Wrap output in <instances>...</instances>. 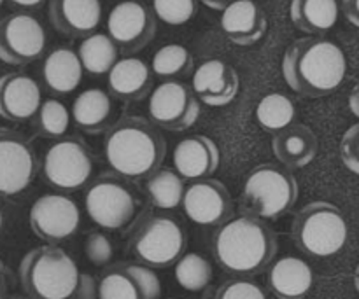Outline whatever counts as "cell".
<instances>
[{"label": "cell", "instance_id": "7", "mask_svg": "<svg viewBox=\"0 0 359 299\" xmlns=\"http://www.w3.org/2000/svg\"><path fill=\"white\" fill-rule=\"evenodd\" d=\"M349 228L342 210L330 202H312L298 210L291 238L298 251L311 258H332L346 247Z\"/></svg>", "mask_w": 359, "mask_h": 299}, {"label": "cell", "instance_id": "2", "mask_svg": "<svg viewBox=\"0 0 359 299\" xmlns=\"http://www.w3.org/2000/svg\"><path fill=\"white\" fill-rule=\"evenodd\" d=\"M346 74V55L339 44L328 39H298L284 53V81L302 97H328L339 90Z\"/></svg>", "mask_w": 359, "mask_h": 299}, {"label": "cell", "instance_id": "4", "mask_svg": "<svg viewBox=\"0 0 359 299\" xmlns=\"http://www.w3.org/2000/svg\"><path fill=\"white\" fill-rule=\"evenodd\" d=\"M188 249V235L181 221L167 214L144 210L130 224L128 251L139 263L168 268Z\"/></svg>", "mask_w": 359, "mask_h": 299}, {"label": "cell", "instance_id": "23", "mask_svg": "<svg viewBox=\"0 0 359 299\" xmlns=\"http://www.w3.org/2000/svg\"><path fill=\"white\" fill-rule=\"evenodd\" d=\"M153 69L142 58H121L107 74L109 93L125 102L142 100L153 90Z\"/></svg>", "mask_w": 359, "mask_h": 299}, {"label": "cell", "instance_id": "30", "mask_svg": "<svg viewBox=\"0 0 359 299\" xmlns=\"http://www.w3.org/2000/svg\"><path fill=\"white\" fill-rule=\"evenodd\" d=\"M174 277L175 282L188 293H202L212 282V265L205 256L184 252L175 263Z\"/></svg>", "mask_w": 359, "mask_h": 299}, {"label": "cell", "instance_id": "47", "mask_svg": "<svg viewBox=\"0 0 359 299\" xmlns=\"http://www.w3.org/2000/svg\"><path fill=\"white\" fill-rule=\"evenodd\" d=\"M2 4H4V0H0V6H2Z\"/></svg>", "mask_w": 359, "mask_h": 299}, {"label": "cell", "instance_id": "13", "mask_svg": "<svg viewBox=\"0 0 359 299\" xmlns=\"http://www.w3.org/2000/svg\"><path fill=\"white\" fill-rule=\"evenodd\" d=\"M28 223L37 238L48 244H60L79 230L81 210L67 195L39 196L28 214Z\"/></svg>", "mask_w": 359, "mask_h": 299}, {"label": "cell", "instance_id": "33", "mask_svg": "<svg viewBox=\"0 0 359 299\" xmlns=\"http://www.w3.org/2000/svg\"><path fill=\"white\" fill-rule=\"evenodd\" d=\"M72 114L65 104L55 98H48L41 104L35 114V132L44 139H62L69 132Z\"/></svg>", "mask_w": 359, "mask_h": 299}, {"label": "cell", "instance_id": "3", "mask_svg": "<svg viewBox=\"0 0 359 299\" xmlns=\"http://www.w3.org/2000/svg\"><path fill=\"white\" fill-rule=\"evenodd\" d=\"M104 156L111 172L126 181H140L161 167L167 156V142L147 119L123 116L107 128Z\"/></svg>", "mask_w": 359, "mask_h": 299}, {"label": "cell", "instance_id": "37", "mask_svg": "<svg viewBox=\"0 0 359 299\" xmlns=\"http://www.w3.org/2000/svg\"><path fill=\"white\" fill-rule=\"evenodd\" d=\"M84 256L93 266H105L111 263L114 256V247L112 242L100 231H93L86 237L84 242Z\"/></svg>", "mask_w": 359, "mask_h": 299}, {"label": "cell", "instance_id": "39", "mask_svg": "<svg viewBox=\"0 0 359 299\" xmlns=\"http://www.w3.org/2000/svg\"><path fill=\"white\" fill-rule=\"evenodd\" d=\"M76 296L81 299H93L98 298V282L88 273H81L79 282H77Z\"/></svg>", "mask_w": 359, "mask_h": 299}, {"label": "cell", "instance_id": "28", "mask_svg": "<svg viewBox=\"0 0 359 299\" xmlns=\"http://www.w3.org/2000/svg\"><path fill=\"white\" fill-rule=\"evenodd\" d=\"M184 189V179L177 170L170 168H158L146 181L149 203L160 210H174L181 207Z\"/></svg>", "mask_w": 359, "mask_h": 299}, {"label": "cell", "instance_id": "35", "mask_svg": "<svg viewBox=\"0 0 359 299\" xmlns=\"http://www.w3.org/2000/svg\"><path fill=\"white\" fill-rule=\"evenodd\" d=\"M216 299H265L266 291L251 277H237L221 284L214 293Z\"/></svg>", "mask_w": 359, "mask_h": 299}, {"label": "cell", "instance_id": "22", "mask_svg": "<svg viewBox=\"0 0 359 299\" xmlns=\"http://www.w3.org/2000/svg\"><path fill=\"white\" fill-rule=\"evenodd\" d=\"M314 273L311 265L300 258L284 256L266 268V287L280 299H298L311 293Z\"/></svg>", "mask_w": 359, "mask_h": 299}, {"label": "cell", "instance_id": "6", "mask_svg": "<svg viewBox=\"0 0 359 299\" xmlns=\"http://www.w3.org/2000/svg\"><path fill=\"white\" fill-rule=\"evenodd\" d=\"M300 188L291 168L265 163L252 168L241 195V212L273 221L290 212L297 203Z\"/></svg>", "mask_w": 359, "mask_h": 299}, {"label": "cell", "instance_id": "26", "mask_svg": "<svg viewBox=\"0 0 359 299\" xmlns=\"http://www.w3.org/2000/svg\"><path fill=\"white\" fill-rule=\"evenodd\" d=\"M290 18L307 34H325L339 20L337 0H291Z\"/></svg>", "mask_w": 359, "mask_h": 299}, {"label": "cell", "instance_id": "29", "mask_svg": "<svg viewBox=\"0 0 359 299\" xmlns=\"http://www.w3.org/2000/svg\"><path fill=\"white\" fill-rule=\"evenodd\" d=\"M294 118H297L294 102L284 93L265 95L256 107V119L265 132H279L293 125Z\"/></svg>", "mask_w": 359, "mask_h": 299}, {"label": "cell", "instance_id": "8", "mask_svg": "<svg viewBox=\"0 0 359 299\" xmlns=\"http://www.w3.org/2000/svg\"><path fill=\"white\" fill-rule=\"evenodd\" d=\"M139 196L135 189L118 174H102L84 195V209L91 223L100 230L121 231L139 216Z\"/></svg>", "mask_w": 359, "mask_h": 299}, {"label": "cell", "instance_id": "41", "mask_svg": "<svg viewBox=\"0 0 359 299\" xmlns=\"http://www.w3.org/2000/svg\"><path fill=\"white\" fill-rule=\"evenodd\" d=\"M7 289H9V270L0 259V298L6 296Z\"/></svg>", "mask_w": 359, "mask_h": 299}, {"label": "cell", "instance_id": "25", "mask_svg": "<svg viewBox=\"0 0 359 299\" xmlns=\"http://www.w3.org/2000/svg\"><path fill=\"white\" fill-rule=\"evenodd\" d=\"M84 67L77 51L70 48H56L48 55L42 65V79L46 88L55 95H69L81 84Z\"/></svg>", "mask_w": 359, "mask_h": 299}, {"label": "cell", "instance_id": "27", "mask_svg": "<svg viewBox=\"0 0 359 299\" xmlns=\"http://www.w3.org/2000/svg\"><path fill=\"white\" fill-rule=\"evenodd\" d=\"M119 48L112 41L109 34H90L83 37L77 46V55L84 70L91 76H104L109 74L116 62H118Z\"/></svg>", "mask_w": 359, "mask_h": 299}, {"label": "cell", "instance_id": "10", "mask_svg": "<svg viewBox=\"0 0 359 299\" xmlns=\"http://www.w3.org/2000/svg\"><path fill=\"white\" fill-rule=\"evenodd\" d=\"M147 111L154 125L170 132H182L198 119L200 102L191 86L177 79H167L151 91Z\"/></svg>", "mask_w": 359, "mask_h": 299}, {"label": "cell", "instance_id": "17", "mask_svg": "<svg viewBox=\"0 0 359 299\" xmlns=\"http://www.w3.org/2000/svg\"><path fill=\"white\" fill-rule=\"evenodd\" d=\"M41 104V88L30 76L14 72L0 76V118L25 123L35 118Z\"/></svg>", "mask_w": 359, "mask_h": 299}, {"label": "cell", "instance_id": "46", "mask_svg": "<svg viewBox=\"0 0 359 299\" xmlns=\"http://www.w3.org/2000/svg\"><path fill=\"white\" fill-rule=\"evenodd\" d=\"M2 226H4V214H2V209H0V231H2Z\"/></svg>", "mask_w": 359, "mask_h": 299}, {"label": "cell", "instance_id": "45", "mask_svg": "<svg viewBox=\"0 0 359 299\" xmlns=\"http://www.w3.org/2000/svg\"><path fill=\"white\" fill-rule=\"evenodd\" d=\"M354 287H356V291L359 293V265L354 270Z\"/></svg>", "mask_w": 359, "mask_h": 299}, {"label": "cell", "instance_id": "24", "mask_svg": "<svg viewBox=\"0 0 359 299\" xmlns=\"http://www.w3.org/2000/svg\"><path fill=\"white\" fill-rule=\"evenodd\" d=\"M70 114L77 128L84 133L107 132L114 116L111 95L100 88H88L72 102Z\"/></svg>", "mask_w": 359, "mask_h": 299}, {"label": "cell", "instance_id": "42", "mask_svg": "<svg viewBox=\"0 0 359 299\" xmlns=\"http://www.w3.org/2000/svg\"><path fill=\"white\" fill-rule=\"evenodd\" d=\"M349 109L356 118H359V84L353 88L349 95Z\"/></svg>", "mask_w": 359, "mask_h": 299}, {"label": "cell", "instance_id": "43", "mask_svg": "<svg viewBox=\"0 0 359 299\" xmlns=\"http://www.w3.org/2000/svg\"><path fill=\"white\" fill-rule=\"evenodd\" d=\"M202 4H205L207 7H210V9L214 11H223L224 7L230 6L231 2H235V0H200Z\"/></svg>", "mask_w": 359, "mask_h": 299}, {"label": "cell", "instance_id": "5", "mask_svg": "<svg viewBox=\"0 0 359 299\" xmlns=\"http://www.w3.org/2000/svg\"><path fill=\"white\" fill-rule=\"evenodd\" d=\"M79 268L69 252L55 244L34 249L20 263V282L34 299H69L76 296Z\"/></svg>", "mask_w": 359, "mask_h": 299}, {"label": "cell", "instance_id": "15", "mask_svg": "<svg viewBox=\"0 0 359 299\" xmlns=\"http://www.w3.org/2000/svg\"><path fill=\"white\" fill-rule=\"evenodd\" d=\"M184 216L198 226H221L233 216V200L217 179H198L186 186L181 203Z\"/></svg>", "mask_w": 359, "mask_h": 299}, {"label": "cell", "instance_id": "18", "mask_svg": "<svg viewBox=\"0 0 359 299\" xmlns=\"http://www.w3.org/2000/svg\"><path fill=\"white\" fill-rule=\"evenodd\" d=\"M172 160L184 181H198L210 177L217 170L221 154L212 139L207 135H191L175 146Z\"/></svg>", "mask_w": 359, "mask_h": 299}, {"label": "cell", "instance_id": "21", "mask_svg": "<svg viewBox=\"0 0 359 299\" xmlns=\"http://www.w3.org/2000/svg\"><path fill=\"white\" fill-rule=\"evenodd\" d=\"M272 151L280 165L297 170L311 165L319 151V142L311 126L293 123L272 137Z\"/></svg>", "mask_w": 359, "mask_h": 299}, {"label": "cell", "instance_id": "20", "mask_svg": "<svg viewBox=\"0 0 359 299\" xmlns=\"http://www.w3.org/2000/svg\"><path fill=\"white\" fill-rule=\"evenodd\" d=\"M269 21L255 0H235L221 14V30L237 46L256 44L266 34Z\"/></svg>", "mask_w": 359, "mask_h": 299}, {"label": "cell", "instance_id": "16", "mask_svg": "<svg viewBox=\"0 0 359 299\" xmlns=\"http://www.w3.org/2000/svg\"><path fill=\"white\" fill-rule=\"evenodd\" d=\"M191 88L198 100L209 107H224L237 98L241 77L230 63L207 60L193 74Z\"/></svg>", "mask_w": 359, "mask_h": 299}, {"label": "cell", "instance_id": "38", "mask_svg": "<svg viewBox=\"0 0 359 299\" xmlns=\"http://www.w3.org/2000/svg\"><path fill=\"white\" fill-rule=\"evenodd\" d=\"M340 158L346 168L359 175V123L351 126L340 140Z\"/></svg>", "mask_w": 359, "mask_h": 299}, {"label": "cell", "instance_id": "44", "mask_svg": "<svg viewBox=\"0 0 359 299\" xmlns=\"http://www.w3.org/2000/svg\"><path fill=\"white\" fill-rule=\"evenodd\" d=\"M14 6H20V7H27V9H34V7L41 6L44 0H11Z\"/></svg>", "mask_w": 359, "mask_h": 299}, {"label": "cell", "instance_id": "9", "mask_svg": "<svg viewBox=\"0 0 359 299\" xmlns=\"http://www.w3.org/2000/svg\"><path fill=\"white\" fill-rule=\"evenodd\" d=\"M41 174L51 188L76 193L90 184L95 174V156L81 137H65L46 151Z\"/></svg>", "mask_w": 359, "mask_h": 299}, {"label": "cell", "instance_id": "12", "mask_svg": "<svg viewBox=\"0 0 359 299\" xmlns=\"http://www.w3.org/2000/svg\"><path fill=\"white\" fill-rule=\"evenodd\" d=\"M156 20L158 18L146 4L139 0H123L109 13L107 32L119 51L133 55L154 39Z\"/></svg>", "mask_w": 359, "mask_h": 299}, {"label": "cell", "instance_id": "34", "mask_svg": "<svg viewBox=\"0 0 359 299\" xmlns=\"http://www.w3.org/2000/svg\"><path fill=\"white\" fill-rule=\"evenodd\" d=\"M196 11H198L196 0H153L154 16L172 27L191 21Z\"/></svg>", "mask_w": 359, "mask_h": 299}, {"label": "cell", "instance_id": "36", "mask_svg": "<svg viewBox=\"0 0 359 299\" xmlns=\"http://www.w3.org/2000/svg\"><path fill=\"white\" fill-rule=\"evenodd\" d=\"M128 266L139 289L140 299H156L161 296V282L153 272V266L144 263H128Z\"/></svg>", "mask_w": 359, "mask_h": 299}, {"label": "cell", "instance_id": "11", "mask_svg": "<svg viewBox=\"0 0 359 299\" xmlns=\"http://www.w3.org/2000/svg\"><path fill=\"white\" fill-rule=\"evenodd\" d=\"M39 172V158L30 140L0 126V196L23 193Z\"/></svg>", "mask_w": 359, "mask_h": 299}, {"label": "cell", "instance_id": "40", "mask_svg": "<svg viewBox=\"0 0 359 299\" xmlns=\"http://www.w3.org/2000/svg\"><path fill=\"white\" fill-rule=\"evenodd\" d=\"M342 11L349 23L359 28V0H342Z\"/></svg>", "mask_w": 359, "mask_h": 299}, {"label": "cell", "instance_id": "1", "mask_svg": "<svg viewBox=\"0 0 359 299\" xmlns=\"http://www.w3.org/2000/svg\"><path fill=\"white\" fill-rule=\"evenodd\" d=\"M210 247L223 272L235 277H255L276 259L279 240L265 219L242 214L214 231Z\"/></svg>", "mask_w": 359, "mask_h": 299}, {"label": "cell", "instance_id": "19", "mask_svg": "<svg viewBox=\"0 0 359 299\" xmlns=\"http://www.w3.org/2000/svg\"><path fill=\"white\" fill-rule=\"evenodd\" d=\"M51 25L69 37H86L102 21L100 0H49Z\"/></svg>", "mask_w": 359, "mask_h": 299}, {"label": "cell", "instance_id": "31", "mask_svg": "<svg viewBox=\"0 0 359 299\" xmlns=\"http://www.w3.org/2000/svg\"><path fill=\"white\" fill-rule=\"evenodd\" d=\"M154 76L161 79H177L188 76L193 69V56L189 49L182 44L161 46L151 62Z\"/></svg>", "mask_w": 359, "mask_h": 299}, {"label": "cell", "instance_id": "32", "mask_svg": "<svg viewBox=\"0 0 359 299\" xmlns=\"http://www.w3.org/2000/svg\"><path fill=\"white\" fill-rule=\"evenodd\" d=\"M100 299H140L128 263H116L98 280Z\"/></svg>", "mask_w": 359, "mask_h": 299}, {"label": "cell", "instance_id": "14", "mask_svg": "<svg viewBox=\"0 0 359 299\" xmlns=\"http://www.w3.org/2000/svg\"><path fill=\"white\" fill-rule=\"evenodd\" d=\"M46 32L30 14H9L0 20V60L7 65H27L42 56Z\"/></svg>", "mask_w": 359, "mask_h": 299}]
</instances>
